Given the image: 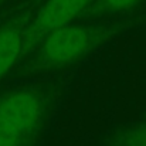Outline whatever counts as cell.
I'll list each match as a JSON object with an SVG mask.
<instances>
[{
	"label": "cell",
	"mask_w": 146,
	"mask_h": 146,
	"mask_svg": "<svg viewBox=\"0 0 146 146\" xmlns=\"http://www.w3.org/2000/svg\"><path fill=\"white\" fill-rule=\"evenodd\" d=\"M40 102L33 92L21 91L0 101V146H19L38 119Z\"/></svg>",
	"instance_id": "1"
},
{
	"label": "cell",
	"mask_w": 146,
	"mask_h": 146,
	"mask_svg": "<svg viewBox=\"0 0 146 146\" xmlns=\"http://www.w3.org/2000/svg\"><path fill=\"white\" fill-rule=\"evenodd\" d=\"M88 46V34L80 27H60L50 31L44 44L46 55L52 62H68L80 57Z\"/></svg>",
	"instance_id": "2"
},
{
	"label": "cell",
	"mask_w": 146,
	"mask_h": 146,
	"mask_svg": "<svg viewBox=\"0 0 146 146\" xmlns=\"http://www.w3.org/2000/svg\"><path fill=\"white\" fill-rule=\"evenodd\" d=\"M85 3L87 0H48L37 16L33 33L41 36L67 26L82 10Z\"/></svg>",
	"instance_id": "3"
},
{
	"label": "cell",
	"mask_w": 146,
	"mask_h": 146,
	"mask_svg": "<svg viewBox=\"0 0 146 146\" xmlns=\"http://www.w3.org/2000/svg\"><path fill=\"white\" fill-rule=\"evenodd\" d=\"M21 48L20 34L13 29H6L0 31V75L9 71L14 64Z\"/></svg>",
	"instance_id": "4"
},
{
	"label": "cell",
	"mask_w": 146,
	"mask_h": 146,
	"mask_svg": "<svg viewBox=\"0 0 146 146\" xmlns=\"http://www.w3.org/2000/svg\"><path fill=\"white\" fill-rule=\"evenodd\" d=\"M105 3L112 9H125L136 3V0H105Z\"/></svg>",
	"instance_id": "5"
}]
</instances>
